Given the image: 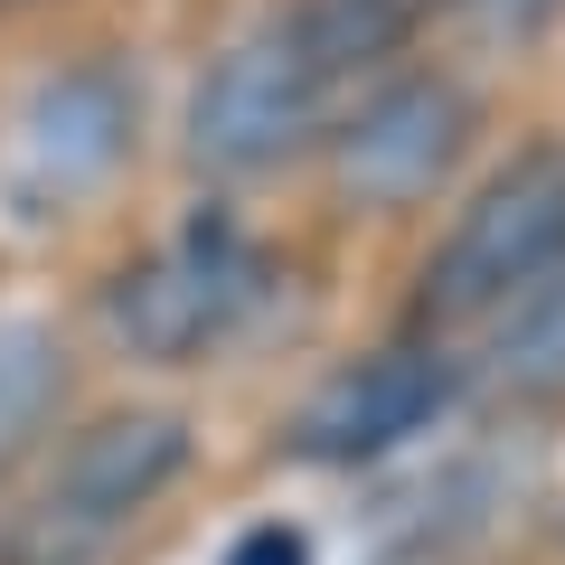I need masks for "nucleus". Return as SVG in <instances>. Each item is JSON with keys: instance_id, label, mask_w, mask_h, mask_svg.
<instances>
[{"instance_id": "1a4fd4ad", "label": "nucleus", "mask_w": 565, "mask_h": 565, "mask_svg": "<svg viewBox=\"0 0 565 565\" xmlns=\"http://www.w3.org/2000/svg\"><path fill=\"white\" fill-rule=\"evenodd\" d=\"M47 396V340L20 321H0V434H20Z\"/></svg>"}, {"instance_id": "f257e3e1", "label": "nucleus", "mask_w": 565, "mask_h": 565, "mask_svg": "<svg viewBox=\"0 0 565 565\" xmlns=\"http://www.w3.org/2000/svg\"><path fill=\"white\" fill-rule=\"evenodd\" d=\"M396 39L386 0H311L292 20H264L207 66L199 104H189V151L207 170H274L282 151H302L321 122L330 85L367 66Z\"/></svg>"}, {"instance_id": "f03ea898", "label": "nucleus", "mask_w": 565, "mask_h": 565, "mask_svg": "<svg viewBox=\"0 0 565 565\" xmlns=\"http://www.w3.org/2000/svg\"><path fill=\"white\" fill-rule=\"evenodd\" d=\"M189 462L180 415H104L47 462L39 500L20 509L10 565H104L141 527V509L161 500Z\"/></svg>"}, {"instance_id": "39448f33", "label": "nucleus", "mask_w": 565, "mask_h": 565, "mask_svg": "<svg viewBox=\"0 0 565 565\" xmlns=\"http://www.w3.org/2000/svg\"><path fill=\"white\" fill-rule=\"evenodd\" d=\"M122 151H132V85H122L114 66H66V76H47L39 95L10 114L0 180H10V199H29L47 217V207L95 199L122 170Z\"/></svg>"}, {"instance_id": "0eeeda50", "label": "nucleus", "mask_w": 565, "mask_h": 565, "mask_svg": "<svg viewBox=\"0 0 565 565\" xmlns=\"http://www.w3.org/2000/svg\"><path fill=\"white\" fill-rule=\"evenodd\" d=\"M462 141H471L462 85L396 76V85H377V95L340 122V189L367 199V207H405V199H424V189L462 161Z\"/></svg>"}, {"instance_id": "423d86ee", "label": "nucleus", "mask_w": 565, "mask_h": 565, "mask_svg": "<svg viewBox=\"0 0 565 565\" xmlns=\"http://www.w3.org/2000/svg\"><path fill=\"white\" fill-rule=\"evenodd\" d=\"M444 405H452V367L434 349H377V359H349L340 377L311 386V405L292 415V452L302 462H377V452L415 444Z\"/></svg>"}, {"instance_id": "9d476101", "label": "nucleus", "mask_w": 565, "mask_h": 565, "mask_svg": "<svg viewBox=\"0 0 565 565\" xmlns=\"http://www.w3.org/2000/svg\"><path fill=\"white\" fill-rule=\"evenodd\" d=\"M226 565H311V537L282 527V519H264V527H245V537L226 546Z\"/></svg>"}, {"instance_id": "7ed1b4c3", "label": "nucleus", "mask_w": 565, "mask_h": 565, "mask_svg": "<svg viewBox=\"0 0 565 565\" xmlns=\"http://www.w3.org/2000/svg\"><path fill=\"white\" fill-rule=\"evenodd\" d=\"M255 292H264V255L226 217H199L170 245H151L141 264H122L114 292H104V321H114V340L132 349V359L170 367V359L217 349L226 330L255 311Z\"/></svg>"}, {"instance_id": "20e7f679", "label": "nucleus", "mask_w": 565, "mask_h": 565, "mask_svg": "<svg viewBox=\"0 0 565 565\" xmlns=\"http://www.w3.org/2000/svg\"><path fill=\"white\" fill-rule=\"evenodd\" d=\"M565 274V161H519L462 207L434 264H424V311H490V302H527L537 282Z\"/></svg>"}, {"instance_id": "6e6552de", "label": "nucleus", "mask_w": 565, "mask_h": 565, "mask_svg": "<svg viewBox=\"0 0 565 565\" xmlns=\"http://www.w3.org/2000/svg\"><path fill=\"white\" fill-rule=\"evenodd\" d=\"M490 367H500L509 396H565V274L537 282L519 311H509L500 349H490Z\"/></svg>"}]
</instances>
